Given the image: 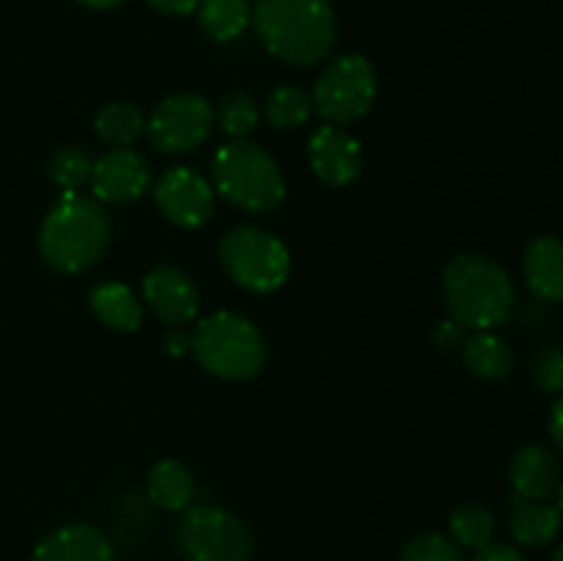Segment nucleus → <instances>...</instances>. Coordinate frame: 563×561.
<instances>
[{"instance_id":"f257e3e1","label":"nucleus","mask_w":563,"mask_h":561,"mask_svg":"<svg viewBox=\"0 0 563 561\" xmlns=\"http://www.w3.org/2000/svg\"><path fill=\"white\" fill-rule=\"evenodd\" d=\"M110 231L113 226L104 204L82 190L60 193L38 229V253L55 273H86L108 251Z\"/></svg>"},{"instance_id":"f03ea898","label":"nucleus","mask_w":563,"mask_h":561,"mask_svg":"<svg viewBox=\"0 0 563 561\" xmlns=\"http://www.w3.org/2000/svg\"><path fill=\"white\" fill-rule=\"evenodd\" d=\"M253 28L269 55L291 66H313L333 50L339 25L328 0H258Z\"/></svg>"},{"instance_id":"7ed1b4c3","label":"nucleus","mask_w":563,"mask_h":561,"mask_svg":"<svg viewBox=\"0 0 563 561\" xmlns=\"http://www.w3.org/2000/svg\"><path fill=\"white\" fill-rule=\"evenodd\" d=\"M443 297L451 319L465 330H495L515 308V284L493 258L462 253L443 270Z\"/></svg>"},{"instance_id":"20e7f679","label":"nucleus","mask_w":563,"mask_h":561,"mask_svg":"<svg viewBox=\"0 0 563 561\" xmlns=\"http://www.w3.org/2000/svg\"><path fill=\"white\" fill-rule=\"evenodd\" d=\"M190 352L203 372L231 383L258 377L267 366L264 333L253 319L236 311H214L198 319Z\"/></svg>"},{"instance_id":"39448f33","label":"nucleus","mask_w":563,"mask_h":561,"mask_svg":"<svg viewBox=\"0 0 563 561\" xmlns=\"http://www.w3.org/2000/svg\"><path fill=\"white\" fill-rule=\"evenodd\" d=\"M212 187L245 212H273L286 198V179L267 148L253 141H229L212 157Z\"/></svg>"},{"instance_id":"423d86ee","label":"nucleus","mask_w":563,"mask_h":561,"mask_svg":"<svg viewBox=\"0 0 563 561\" xmlns=\"http://www.w3.org/2000/svg\"><path fill=\"white\" fill-rule=\"evenodd\" d=\"M218 258L225 275L253 295L280 289L291 273L289 248L280 237L258 226H236L225 231L218 245Z\"/></svg>"},{"instance_id":"0eeeda50","label":"nucleus","mask_w":563,"mask_h":561,"mask_svg":"<svg viewBox=\"0 0 563 561\" xmlns=\"http://www.w3.org/2000/svg\"><path fill=\"white\" fill-rule=\"evenodd\" d=\"M174 539L187 561H251L256 548L251 528L218 504H190L179 512Z\"/></svg>"},{"instance_id":"6e6552de","label":"nucleus","mask_w":563,"mask_h":561,"mask_svg":"<svg viewBox=\"0 0 563 561\" xmlns=\"http://www.w3.org/2000/svg\"><path fill=\"white\" fill-rule=\"evenodd\" d=\"M377 99V72L372 61L357 53L339 55L317 77L311 102L324 124L346 127L361 121Z\"/></svg>"},{"instance_id":"1a4fd4ad","label":"nucleus","mask_w":563,"mask_h":561,"mask_svg":"<svg viewBox=\"0 0 563 561\" xmlns=\"http://www.w3.org/2000/svg\"><path fill=\"white\" fill-rule=\"evenodd\" d=\"M212 102L201 94L179 91L152 110L146 119V138L159 154H187L212 135Z\"/></svg>"},{"instance_id":"9d476101","label":"nucleus","mask_w":563,"mask_h":561,"mask_svg":"<svg viewBox=\"0 0 563 561\" xmlns=\"http://www.w3.org/2000/svg\"><path fill=\"white\" fill-rule=\"evenodd\" d=\"M214 187L187 165L168 168L154 185V204L176 229H201L214 215Z\"/></svg>"},{"instance_id":"9b49d317","label":"nucleus","mask_w":563,"mask_h":561,"mask_svg":"<svg viewBox=\"0 0 563 561\" xmlns=\"http://www.w3.org/2000/svg\"><path fill=\"white\" fill-rule=\"evenodd\" d=\"M152 168L148 160L135 148H110L93 160L88 190L99 204H130L148 190Z\"/></svg>"},{"instance_id":"f8f14e48","label":"nucleus","mask_w":563,"mask_h":561,"mask_svg":"<svg viewBox=\"0 0 563 561\" xmlns=\"http://www.w3.org/2000/svg\"><path fill=\"white\" fill-rule=\"evenodd\" d=\"M308 163L319 182L330 187H346L361 176L363 148L355 135L339 124H322L308 138Z\"/></svg>"},{"instance_id":"ddd939ff","label":"nucleus","mask_w":563,"mask_h":561,"mask_svg":"<svg viewBox=\"0 0 563 561\" xmlns=\"http://www.w3.org/2000/svg\"><path fill=\"white\" fill-rule=\"evenodd\" d=\"M143 306H148V311L159 322L179 328L198 317L201 295H198L196 280L185 270L163 264L143 278Z\"/></svg>"},{"instance_id":"4468645a","label":"nucleus","mask_w":563,"mask_h":561,"mask_svg":"<svg viewBox=\"0 0 563 561\" xmlns=\"http://www.w3.org/2000/svg\"><path fill=\"white\" fill-rule=\"evenodd\" d=\"M31 561H115L113 544L91 522H69L33 548Z\"/></svg>"},{"instance_id":"2eb2a0df","label":"nucleus","mask_w":563,"mask_h":561,"mask_svg":"<svg viewBox=\"0 0 563 561\" xmlns=\"http://www.w3.org/2000/svg\"><path fill=\"white\" fill-rule=\"evenodd\" d=\"M511 487L522 501H548L559 493L563 476L561 462L544 446H522L509 465Z\"/></svg>"},{"instance_id":"dca6fc26","label":"nucleus","mask_w":563,"mask_h":561,"mask_svg":"<svg viewBox=\"0 0 563 561\" xmlns=\"http://www.w3.org/2000/svg\"><path fill=\"white\" fill-rule=\"evenodd\" d=\"M526 284L539 300H563V240L555 234H544L528 245L522 258Z\"/></svg>"},{"instance_id":"f3484780","label":"nucleus","mask_w":563,"mask_h":561,"mask_svg":"<svg viewBox=\"0 0 563 561\" xmlns=\"http://www.w3.org/2000/svg\"><path fill=\"white\" fill-rule=\"evenodd\" d=\"M146 495L157 509L185 512L196 504V476L181 460H159L146 473Z\"/></svg>"},{"instance_id":"a211bd4d","label":"nucleus","mask_w":563,"mask_h":561,"mask_svg":"<svg viewBox=\"0 0 563 561\" xmlns=\"http://www.w3.org/2000/svg\"><path fill=\"white\" fill-rule=\"evenodd\" d=\"M88 306L99 322L119 333H132L143 324V300H137L135 292L119 280H104L93 286Z\"/></svg>"},{"instance_id":"6ab92c4d","label":"nucleus","mask_w":563,"mask_h":561,"mask_svg":"<svg viewBox=\"0 0 563 561\" xmlns=\"http://www.w3.org/2000/svg\"><path fill=\"white\" fill-rule=\"evenodd\" d=\"M509 528L515 542L522 548H544L559 537L561 515L555 506L544 504V501L517 498Z\"/></svg>"},{"instance_id":"aec40b11","label":"nucleus","mask_w":563,"mask_h":561,"mask_svg":"<svg viewBox=\"0 0 563 561\" xmlns=\"http://www.w3.org/2000/svg\"><path fill=\"white\" fill-rule=\"evenodd\" d=\"M462 361L471 374L482 380H504L515 369V352L509 341L500 339L493 330H478L462 346Z\"/></svg>"},{"instance_id":"412c9836","label":"nucleus","mask_w":563,"mask_h":561,"mask_svg":"<svg viewBox=\"0 0 563 561\" xmlns=\"http://www.w3.org/2000/svg\"><path fill=\"white\" fill-rule=\"evenodd\" d=\"M198 25L214 42H234L253 22V6L247 0H201L196 9Z\"/></svg>"},{"instance_id":"4be33fe9","label":"nucleus","mask_w":563,"mask_h":561,"mask_svg":"<svg viewBox=\"0 0 563 561\" xmlns=\"http://www.w3.org/2000/svg\"><path fill=\"white\" fill-rule=\"evenodd\" d=\"M93 132L110 148H132V143L146 135V116L132 102H110L97 113Z\"/></svg>"},{"instance_id":"5701e85b","label":"nucleus","mask_w":563,"mask_h":561,"mask_svg":"<svg viewBox=\"0 0 563 561\" xmlns=\"http://www.w3.org/2000/svg\"><path fill=\"white\" fill-rule=\"evenodd\" d=\"M262 113L275 130H297L313 116L311 94L297 86H280L267 94Z\"/></svg>"},{"instance_id":"b1692460","label":"nucleus","mask_w":563,"mask_h":561,"mask_svg":"<svg viewBox=\"0 0 563 561\" xmlns=\"http://www.w3.org/2000/svg\"><path fill=\"white\" fill-rule=\"evenodd\" d=\"M449 531L460 548L467 550H482L493 544L495 537V517L487 506L478 504H462L451 512L449 517Z\"/></svg>"},{"instance_id":"393cba45","label":"nucleus","mask_w":563,"mask_h":561,"mask_svg":"<svg viewBox=\"0 0 563 561\" xmlns=\"http://www.w3.org/2000/svg\"><path fill=\"white\" fill-rule=\"evenodd\" d=\"M258 119H262V113H258L256 99L245 91L225 94L214 108V121L229 135V141H251Z\"/></svg>"},{"instance_id":"a878e982","label":"nucleus","mask_w":563,"mask_h":561,"mask_svg":"<svg viewBox=\"0 0 563 561\" xmlns=\"http://www.w3.org/2000/svg\"><path fill=\"white\" fill-rule=\"evenodd\" d=\"M91 168L93 160L80 146H64L49 157V179L64 193H77L82 187H88Z\"/></svg>"},{"instance_id":"bb28decb","label":"nucleus","mask_w":563,"mask_h":561,"mask_svg":"<svg viewBox=\"0 0 563 561\" xmlns=\"http://www.w3.org/2000/svg\"><path fill=\"white\" fill-rule=\"evenodd\" d=\"M399 561H465L462 548L451 537L438 531H427L412 537L401 548Z\"/></svg>"},{"instance_id":"cd10ccee","label":"nucleus","mask_w":563,"mask_h":561,"mask_svg":"<svg viewBox=\"0 0 563 561\" xmlns=\"http://www.w3.org/2000/svg\"><path fill=\"white\" fill-rule=\"evenodd\" d=\"M533 377H537L539 388L550 391V394H563V350L550 346L537 358L533 366Z\"/></svg>"},{"instance_id":"c85d7f7f","label":"nucleus","mask_w":563,"mask_h":561,"mask_svg":"<svg viewBox=\"0 0 563 561\" xmlns=\"http://www.w3.org/2000/svg\"><path fill=\"white\" fill-rule=\"evenodd\" d=\"M473 561H531L528 556H522L520 550L511 548V544H487V548L478 550L476 556H473Z\"/></svg>"},{"instance_id":"c756f323","label":"nucleus","mask_w":563,"mask_h":561,"mask_svg":"<svg viewBox=\"0 0 563 561\" xmlns=\"http://www.w3.org/2000/svg\"><path fill=\"white\" fill-rule=\"evenodd\" d=\"M148 9L159 11L168 16H187L201 6V0H146Z\"/></svg>"},{"instance_id":"7c9ffc66","label":"nucleus","mask_w":563,"mask_h":561,"mask_svg":"<svg viewBox=\"0 0 563 561\" xmlns=\"http://www.w3.org/2000/svg\"><path fill=\"white\" fill-rule=\"evenodd\" d=\"M462 336H465V328H462V324H456L454 319H445V322H440L438 328H434V341H438L443 350L460 344Z\"/></svg>"},{"instance_id":"2f4dec72","label":"nucleus","mask_w":563,"mask_h":561,"mask_svg":"<svg viewBox=\"0 0 563 561\" xmlns=\"http://www.w3.org/2000/svg\"><path fill=\"white\" fill-rule=\"evenodd\" d=\"M550 435H553L555 446H559V451L563 454V394L553 405V410H550Z\"/></svg>"},{"instance_id":"473e14b6","label":"nucleus","mask_w":563,"mask_h":561,"mask_svg":"<svg viewBox=\"0 0 563 561\" xmlns=\"http://www.w3.org/2000/svg\"><path fill=\"white\" fill-rule=\"evenodd\" d=\"M75 3L86 6V9H93V11H110V9H119V6H124L126 0H75Z\"/></svg>"},{"instance_id":"72a5a7b5","label":"nucleus","mask_w":563,"mask_h":561,"mask_svg":"<svg viewBox=\"0 0 563 561\" xmlns=\"http://www.w3.org/2000/svg\"><path fill=\"white\" fill-rule=\"evenodd\" d=\"M165 344H168V352H174V355L190 352V339H181V336H168V339H165Z\"/></svg>"},{"instance_id":"f704fd0d","label":"nucleus","mask_w":563,"mask_h":561,"mask_svg":"<svg viewBox=\"0 0 563 561\" xmlns=\"http://www.w3.org/2000/svg\"><path fill=\"white\" fill-rule=\"evenodd\" d=\"M555 509H559V515H561V522H563V482H561V487H559V493H555Z\"/></svg>"},{"instance_id":"c9c22d12","label":"nucleus","mask_w":563,"mask_h":561,"mask_svg":"<svg viewBox=\"0 0 563 561\" xmlns=\"http://www.w3.org/2000/svg\"><path fill=\"white\" fill-rule=\"evenodd\" d=\"M550 561H563V542L559 544V550H555V553H553V559H550Z\"/></svg>"}]
</instances>
